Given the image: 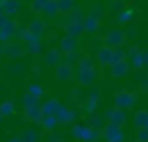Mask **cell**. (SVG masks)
Wrapping results in <instances>:
<instances>
[{
	"label": "cell",
	"mask_w": 148,
	"mask_h": 142,
	"mask_svg": "<svg viewBox=\"0 0 148 142\" xmlns=\"http://www.w3.org/2000/svg\"><path fill=\"white\" fill-rule=\"evenodd\" d=\"M112 56H113V50L112 48H103L99 51V61L102 64H107V62H112Z\"/></svg>",
	"instance_id": "8992f818"
},
{
	"label": "cell",
	"mask_w": 148,
	"mask_h": 142,
	"mask_svg": "<svg viewBox=\"0 0 148 142\" xmlns=\"http://www.w3.org/2000/svg\"><path fill=\"white\" fill-rule=\"evenodd\" d=\"M107 42L112 46L121 45V43L124 42V34H123L121 30H112V32L108 34V37H107Z\"/></svg>",
	"instance_id": "6da1fadb"
},
{
	"label": "cell",
	"mask_w": 148,
	"mask_h": 142,
	"mask_svg": "<svg viewBox=\"0 0 148 142\" xmlns=\"http://www.w3.org/2000/svg\"><path fill=\"white\" fill-rule=\"evenodd\" d=\"M135 125L147 128V126H148V112H145V110L138 112V113H137V116H135Z\"/></svg>",
	"instance_id": "52a82bcc"
},
{
	"label": "cell",
	"mask_w": 148,
	"mask_h": 142,
	"mask_svg": "<svg viewBox=\"0 0 148 142\" xmlns=\"http://www.w3.org/2000/svg\"><path fill=\"white\" fill-rule=\"evenodd\" d=\"M134 104V96L129 93H119L116 96V105L119 107H131Z\"/></svg>",
	"instance_id": "7a4b0ae2"
},
{
	"label": "cell",
	"mask_w": 148,
	"mask_h": 142,
	"mask_svg": "<svg viewBox=\"0 0 148 142\" xmlns=\"http://www.w3.org/2000/svg\"><path fill=\"white\" fill-rule=\"evenodd\" d=\"M138 139L147 142L148 141V131H140V132H138Z\"/></svg>",
	"instance_id": "4fadbf2b"
},
{
	"label": "cell",
	"mask_w": 148,
	"mask_h": 142,
	"mask_svg": "<svg viewBox=\"0 0 148 142\" xmlns=\"http://www.w3.org/2000/svg\"><path fill=\"white\" fill-rule=\"evenodd\" d=\"M18 8H19V3H18V0H5L3 3H2V10H3L7 14H13V13H16Z\"/></svg>",
	"instance_id": "277c9868"
},
{
	"label": "cell",
	"mask_w": 148,
	"mask_h": 142,
	"mask_svg": "<svg viewBox=\"0 0 148 142\" xmlns=\"http://www.w3.org/2000/svg\"><path fill=\"white\" fill-rule=\"evenodd\" d=\"M131 16H132V11H126V13L121 14V19L124 21V19H127V18H131Z\"/></svg>",
	"instance_id": "5bb4252c"
},
{
	"label": "cell",
	"mask_w": 148,
	"mask_h": 142,
	"mask_svg": "<svg viewBox=\"0 0 148 142\" xmlns=\"http://www.w3.org/2000/svg\"><path fill=\"white\" fill-rule=\"evenodd\" d=\"M124 54H123V51H116V50H113V56H112V62L110 64H116V62H121L124 61Z\"/></svg>",
	"instance_id": "8fae6325"
},
{
	"label": "cell",
	"mask_w": 148,
	"mask_h": 142,
	"mask_svg": "<svg viewBox=\"0 0 148 142\" xmlns=\"http://www.w3.org/2000/svg\"><path fill=\"white\" fill-rule=\"evenodd\" d=\"M73 7V0H59V10L61 11H69Z\"/></svg>",
	"instance_id": "30bf717a"
},
{
	"label": "cell",
	"mask_w": 148,
	"mask_h": 142,
	"mask_svg": "<svg viewBox=\"0 0 148 142\" xmlns=\"http://www.w3.org/2000/svg\"><path fill=\"white\" fill-rule=\"evenodd\" d=\"M81 29H83V26H81L80 21H72V24L69 26V32H70V35H75V34L80 32Z\"/></svg>",
	"instance_id": "9c48e42d"
},
{
	"label": "cell",
	"mask_w": 148,
	"mask_h": 142,
	"mask_svg": "<svg viewBox=\"0 0 148 142\" xmlns=\"http://www.w3.org/2000/svg\"><path fill=\"white\" fill-rule=\"evenodd\" d=\"M112 72H113V75H115V77H123V75L127 72V62L121 61V62H116V64H113Z\"/></svg>",
	"instance_id": "5b68a950"
},
{
	"label": "cell",
	"mask_w": 148,
	"mask_h": 142,
	"mask_svg": "<svg viewBox=\"0 0 148 142\" xmlns=\"http://www.w3.org/2000/svg\"><path fill=\"white\" fill-rule=\"evenodd\" d=\"M43 11H45L46 14H49V16H54L58 11H61L59 10V0H46Z\"/></svg>",
	"instance_id": "3957f363"
},
{
	"label": "cell",
	"mask_w": 148,
	"mask_h": 142,
	"mask_svg": "<svg viewBox=\"0 0 148 142\" xmlns=\"http://www.w3.org/2000/svg\"><path fill=\"white\" fill-rule=\"evenodd\" d=\"M75 45V40H70V39H65L64 42H62V46H64L65 50H67V46H73Z\"/></svg>",
	"instance_id": "7c38bea8"
},
{
	"label": "cell",
	"mask_w": 148,
	"mask_h": 142,
	"mask_svg": "<svg viewBox=\"0 0 148 142\" xmlns=\"http://www.w3.org/2000/svg\"><path fill=\"white\" fill-rule=\"evenodd\" d=\"M97 27H99V24H97V19H96V18H88L86 23H84V29L89 30V32L96 30Z\"/></svg>",
	"instance_id": "ba28073f"
}]
</instances>
